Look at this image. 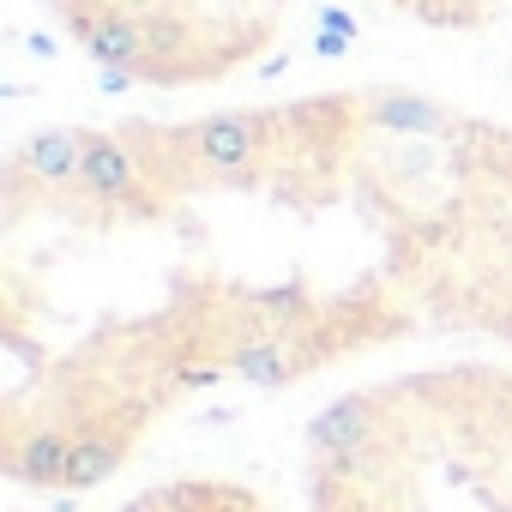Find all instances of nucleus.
Listing matches in <instances>:
<instances>
[{"instance_id":"f257e3e1","label":"nucleus","mask_w":512,"mask_h":512,"mask_svg":"<svg viewBox=\"0 0 512 512\" xmlns=\"http://www.w3.org/2000/svg\"><path fill=\"white\" fill-rule=\"evenodd\" d=\"M223 205L260 199H205L145 223H109L145 241V266H121V253L85 241L0 235L103 253L121 266V284L97 296L91 314H0V476L13 488L91 494L115 482L175 410L217 386L284 392L422 332L374 253L344 278L223 260V247L205 241V223Z\"/></svg>"},{"instance_id":"f03ea898","label":"nucleus","mask_w":512,"mask_h":512,"mask_svg":"<svg viewBox=\"0 0 512 512\" xmlns=\"http://www.w3.org/2000/svg\"><path fill=\"white\" fill-rule=\"evenodd\" d=\"M356 229L422 332L512 362V121L410 85H374Z\"/></svg>"},{"instance_id":"20e7f679","label":"nucleus","mask_w":512,"mask_h":512,"mask_svg":"<svg viewBox=\"0 0 512 512\" xmlns=\"http://www.w3.org/2000/svg\"><path fill=\"white\" fill-rule=\"evenodd\" d=\"M61 37L133 91H217L253 73L296 25L302 0H43Z\"/></svg>"},{"instance_id":"7ed1b4c3","label":"nucleus","mask_w":512,"mask_h":512,"mask_svg":"<svg viewBox=\"0 0 512 512\" xmlns=\"http://www.w3.org/2000/svg\"><path fill=\"white\" fill-rule=\"evenodd\" d=\"M302 512H512V362L452 356L326 398Z\"/></svg>"},{"instance_id":"423d86ee","label":"nucleus","mask_w":512,"mask_h":512,"mask_svg":"<svg viewBox=\"0 0 512 512\" xmlns=\"http://www.w3.org/2000/svg\"><path fill=\"white\" fill-rule=\"evenodd\" d=\"M368 7H380L416 31H434V37H464V31H482L506 0H368Z\"/></svg>"},{"instance_id":"39448f33","label":"nucleus","mask_w":512,"mask_h":512,"mask_svg":"<svg viewBox=\"0 0 512 512\" xmlns=\"http://www.w3.org/2000/svg\"><path fill=\"white\" fill-rule=\"evenodd\" d=\"M97 512H278L253 482L241 476H163V482H145Z\"/></svg>"}]
</instances>
